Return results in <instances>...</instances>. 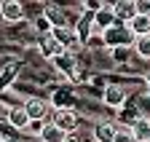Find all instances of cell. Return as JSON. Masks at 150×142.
Segmentation results:
<instances>
[{
	"instance_id": "6da1fadb",
	"label": "cell",
	"mask_w": 150,
	"mask_h": 142,
	"mask_svg": "<svg viewBox=\"0 0 150 142\" xmlns=\"http://www.w3.org/2000/svg\"><path fill=\"white\" fill-rule=\"evenodd\" d=\"M51 123L56 129H62L64 134H78V115H75L72 110H56Z\"/></svg>"
},
{
	"instance_id": "7a4b0ae2",
	"label": "cell",
	"mask_w": 150,
	"mask_h": 142,
	"mask_svg": "<svg viewBox=\"0 0 150 142\" xmlns=\"http://www.w3.org/2000/svg\"><path fill=\"white\" fill-rule=\"evenodd\" d=\"M102 102L107 105V107L121 110L123 105H126V88H123V86H118V83L105 86V91H102Z\"/></svg>"
},
{
	"instance_id": "3957f363",
	"label": "cell",
	"mask_w": 150,
	"mask_h": 142,
	"mask_svg": "<svg viewBox=\"0 0 150 142\" xmlns=\"http://www.w3.org/2000/svg\"><path fill=\"white\" fill-rule=\"evenodd\" d=\"M118 129H121V123L115 121H99L97 126H94V142H115L118 137Z\"/></svg>"
},
{
	"instance_id": "277c9868",
	"label": "cell",
	"mask_w": 150,
	"mask_h": 142,
	"mask_svg": "<svg viewBox=\"0 0 150 142\" xmlns=\"http://www.w3.org/2000/svg\"><path fill=\"white\" fill-rule=\"evenodd\" d=\"M102 40H105V46H110V48L131 46V32H129V30H118V24H115V27H110L107 32H102Z\"/></svg>"
},
{
	"instance_id": "5b68a950",
	"label": "cell",
	"mask_w": 150,
	"mask_h": 142,
	"mask_svg": "<svg viewBox=\"0 0 150 142\" xmlns=\"http://www.w3.org/2000/svg\"><path fill=\"white\" fill-rule=\"evenodd\" d=\"M38 51H40V57L46 59H59L64 54V46L54 38V35H46V38H40V43H38Z\"/></svg>"
},
{
	"instance_id": "8992f818",
	"label": "cell",
	"mask_w": 150,
	"mask_h": 142,
	"mask_svg": "<svg viewBox=\"0 0 150 142\" xmlns=\"http://www.w3.org/2000/svg\"><path fill=\"white\" fill-rule=\"evenodd\" d=\"M112 13H115L118 24H129L137 16V0H121V3L112 6Z\"/></svg>"
},
{
	"instance_id": "52a82bcc",
	"label": "cell",
	"mask_w": 150,
	"mask_h": 142,
	"mask_svg": "<svg viewBox=\"0 0 150 142\" xmlns=\"http://www.w3.org/2000/svg\"><path fill=\"white\" fill-rule=\"evenodd\" d=\"M24 110H27L30 121H46V115H48V102L40 99V97H32V99L24 102Z\"/></svg>"
},
{
	"instance_id": "ba28073f",
	"label": "cell",
	"mask_w": 150,
	"mask_h": 142,
	"mask_svg": "<svg viewBox=\"0 0 150 142\" xmlns=\"http://www.w3.org/2000/svg\"><path fill=\"white\" fill-rule=\"evenodd\" d=\"M115 13H112V6H105L99 13H94V30L97 32H107L110 27H115Z\"/></svg>"
},
{
	"instance_id": "9c48e42d",
	"label": "cell",
	"mask_w": 150,
	"mask_h": 142,
	"mask_svg": "<svg viewBox=\"0 0 150 142\" xmlns=\"http://www.w3.org/2000/svg\"><path fill=\"white\" fill-rule=\"evenodd\" d=\"M126 30L131 32V38H147L150 35V16H134L129 24H126Z\"/></svg>"
},
{
	"instance_id": "30bf717a",
	"label": "cell",
	"mask_w": 150,
	"mask_h": 142,
	"mask_svg": "<svg viewBox=\"0 0 150 142\" xmlns=\"http://www.w3.org/2000/svg\"><path fill=\"white\" fill-rule=\"evenodd\" d=\"M8 123H11V129H19V131H24L27 126H30V115H27V110L24 107H13V110H8Z\"/></svg>"
},
{
	"instance_id": "8fae6325",
	"label": "cell",
	"mask_w": 150,
	"mask_h": 142,
	"mask_svg": "<svg viewBox=\"0 0 150 142\" xmlns=\"http://www.w3.org/2000/svg\"><path fill=\"white\" fill-rule=\"evenodd\" d=\"M0 13H3L6 22H19L24 16V8H22V3H16V0H6V3L0 6Z\"/></svg>"
},
{
	"instance_id": "7c38bea8",
	"label": "cell",
	"mask_w": 150,
	"mask_h": 142,
	"mask_svg": "<svg viewBox=\"0 0 150 142\" xmlns=\"http://www.w3.org/2000/svg\"><path fill=\"white\" fill-rule=\"evenodd\" d=\"M51 35H54V38L59 40L62 46H64V51H67V48H72L75 43H78V32H75V30H70V27H56Z\"/></svg>"
},
{
	"instance_id": "4fadbf2b",
	"label": "cell",
	"mask_w": 150,
	"mask_h": 142,
	"mask_svg": "<svg viewBox=\"0 0 150 142\" xmlns=\"http://www.w3.org/2000/svg\"><path fill=\"white\" fill-rule=\"evenodd\" d=\"M16 73H19V62H8V64L3 67V73H0V91H6V88L13 83Z\"/></svg>"
},
{
	"instance_id": "5bb4252c",
	"label": "cell",
	"mask_w": 150,
	"mask_h": 142,
	"mask_svg": "<svg viewBox=\"0 0 150 142\" xmlns=\"http://www.w3.org/2000/svg\"><path fill=\"white\" fill-rule=\"evenodd\" d=\"M64 139H67V134L62 129H56L54 123H46V129L40 134V142H64Z\"/></svg>"
},
{
	"instance_id": "9a60e30c",
	"label": "cell",
	"mask_w": 150,
	"mask_h": 142,
	"mask_svg": "<svg viewBox=\"0 0 150 142\" xmlns=\"http://www.w3.org/2000/svg\"><path fill=\"white\" fill-rule=\"evenodd\" d=\"M131 131H134L137 142H150V121L139 118L137 123H131Z\"/></svg>"
},
{
	"instance_id": "2e32d148",
	"label": "cell",
	"mask_w": 150,
	"mask_h": 142,
	"mask_svg": "<svg viewBox=\"0 0 150 142\" xmlns=\"http://www.w3.org/2000/svg\"><path fill=\"white\" fill-rule=\"evenodd\" d=\"M43 16H46L48 22H51V27H54V30H56V27H67V19H64V13H62L59 8H54V6H48Z\"/></svg>"
},
{
	"instance_id": "e0dca14e",
	"label": "cell",
	"mask_w": 150,
	"mask_h": 142,
	"mask_svg": "<svg viewBox=\"0 0 150 142\" xmlns=\"http://www.w3.org/2000/svg\"><path fill=\"white\" fill-rule=\"evenodd\" d=\"M54 64L59 67L62 73H70V75H72V70H75V57L70 54V51H64V54H62L59 59H54Z\"/></svg>"
},
{
	"instance_id": "ac0fdd59",
	"label": "cell",
	"mask_w": 150,
	"mask_h": 142,
	"mask_svg": "<svg viewBox=\"0 0 150 142\" xmlns=\"http://www.w3.org/2000/svg\"><path fill=\"white\" fill-rule=\"evenodd\" d=\"M131 54H134V48H131V46L112 48V59H115V62H121V64H129V62H131Z\"/></svg>"
},
{
	"instance_id": "d6986e66",
	"label": "cell",
	"mask_w": 150,
	"mask_h": 142,
	"mask_svg": "<svg viewBox=\"0 0 150 142\" xmlns=\"http://www.w3.org/2000/svg\"><path fill=\"white\" fill-rule=\"evenodd\" d=\"M134 54L142 57V59H150V35H147V38H139L134 43Z\"/></svg>"
},
{
	"instance_id": "ffe728a7",
	"label": "cell",
	"mask_w": 150,
	"mask_h": 142,
	"mask_svg": "<svg viewBox=\"0 0 150 142\" xmlns=\"http://www.w3.org/2000/svg\"><path fill=\"white\" fill-rule=\"evenodd\" d=\"M137 113H139V118L150 121V94H145V97L137 99Z\"/></svg>"
},
{
	"instance_id": "44dd1931",
	"label": "cell",
	"mask_w": 150,
	"mask_h": 142,
	"mask_svg": "<svg viewBox=\"0 0 150 142\" xmlns=\"http://www.w3.org/2000/svg\"><path fill=\"white\" fill-rule=\"evenodd\" d=\"M115 142H137V137H134V131H131V126H121Z\"/></svg>"
},
{
	"instance_id": "7402d4cb",
	"label": "cell",
	"mask_w": 150,
	"mask_h": 142,
	"mask_svg": "<svg viewBox=\"0 0 150 142\" xmlns=\"http://www.w3.org/2000/svg\"><path fill=\"white\" fill-rule=\"evenodd\" d=\"M35 30H38V32H43V38L54 32V27H51V22L46 19V16H40V19H35Z\"/></svg>"
},
{
	"instance_id": "603a6c76",
	"label": "cell",
	"mask_w": 150,
	"mask_h": 142,
	"mask_svg": "<svg viewBox=\"0 0 150 142\" xmlns=\"http://www.w3.org/2000/svg\"><path fill=\"white\" fill-rule=\"evenodd\" d=\"M43 129H46V121H30V126L24 129L27 134H35L38 139H40V134H43Z\"/></svg>"
},
{
	"instance_id": "cb8c5ba5",
	"label": "cell",
	"mask_w": 150,
	"mask_h": 142,
	"mask_svg": "<svg viewBox=\"0 0 150 142\" xmlns=\"http://www.w3.org/2000/svg\"><path fill=\"white\" fill-rule=\"evenodd\" d=\"M137 16H150V0H137Z\"/></svg>"
},
{
	"instance_id": "d4e9b609",
	"label": "cell",
	"mask_w": 150,
	"mask_h": 142,
	"mask_svg": "<svg viewBox=\"0 0 150 142\" xmlns=\"http://www.w3.org/2000/svg\"><path fill=\"white\" fill-rule=\"evenodd\" d=\"M88 46H94V48H97V46H105V40H102V35H91V38L86 40Z\"/></svg>"
}]
</instances>
